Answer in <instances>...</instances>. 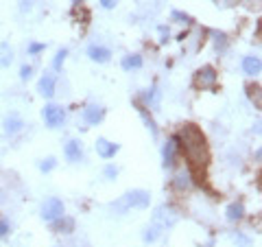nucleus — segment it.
I'll return each mask as SVG.
<instances>
[{"mask_svg": "<svg viewBox=\"0 0 262 247\" xmlns=\"http://www.w3.org/2000/svg\"><path fill=\"white\" fill-rule=\"evenodd\" d=\"M177 140H179V151L184 153L188 169H190V175H201L210 164V149L203 131L196 125H192V122H188L177 134Z\"/></svg>", "mask_w": 262, "mask_h": 247, "instance_id": "obj_1", "label": "nucleus"}, {"mask_svg": "<svg viewBox=\"0 0 262 247\" xmlns=\"http://www.w3.org/2000/svg\"><path fill=\"white\" fill-rule=\"evenodd\" d=\"M149 203H151L149 191L136 188V191H129L125 195H120L118 199L110 205V208H112V212H116V215H125V212H129L131 208H138V210L149 208Z\"/></svg>", "mask_w": 262, "mask_h": 247, "instance_id": "obj_2", "label": "nucleus"}, {"mask_svg": "<svg viewBox=\"0 0 262 247\" xmlns=\"http://www.w3.org/2000/svg\"><path fill=\"white\" fill-rule=\"evenodd\" d=\"M219 84V72L212 68V66H203L194 72V79H192V86L196 90H214Z\"/></svg>", "mask_w": 262, "mask_h": 247, "instance_id": "obj_3", "label": "nucleus"}, {"mask_svg": "<svg viewBox=\"0 0 262 247\" xmlns=\"http://www.w3.org/2000/svg\"><path fill=\"white\" fill-rule=\"evenodd\" d=\"M179 210L173 208V205H160L158 210L153 212V223L155 225H160L162 230H166V228H173L177 221H179Z\"/></svg>", "mask_w": 262, "mask_h": 247, "instance_id": "obj_4", "label": "nucleus"}, {"mask_svg": "<svg viewBox=\"0 0 262 247\" xmlns=\"http://www.w3.org/2000/svg\"><path fill=\"white\" fill-rule=\"evenodd\" d=\"M42 116H44V122L48 129H59L66 122V110L57 103H48L42 112Z\"/></svg>", "mask_w": 262, "mask_h": 247, "instance_id": "obj_5", "label": "nucleus"}, {"mask_svg": "<svg viewBox=\"0 0 262 247\" xmlns=\"http://www.w3.org/2000/svg\"><path fill=\"white\" fill-rule=\"evenodd\" d=\"M63 201L57 199V197H48V199L42 203V219L48 221V223H53V221H57L59 217H63Z\"/></svg>", "mask_w": 262, "mask_h": 247, "instance_id": "obj_6", "label": "nucleus"}, {"mask_svg": "<svg viewBox=\"0 0 262 247\" xmlns=\"http://www.w3.org/2000/svg\"><path fill=\"white\" fill-rule=\"evenodd\" d=\"M177 153H179V140H177V134H175V136H170L166 140V145H164V149H162V167L173 169L175 162H177Z\"/></svg>", "mask_w": 262, "mask_h": 247, "instance_id": "obj_7", "label": "nucleus"}, {"mask_svg": "<svg viewBox=\"0 0 262 247\" xmlns=\"http://www.w3.org/2000/svg\"><path fill=\"white\" fill-rule=\"evenodd\" d=\"M55 90H57V79H55V75L46 72V75L39 77V81H37V92L42 94L44 98H53V96H55Z\"/></svg>", "mask_w": 262, "mask_h": 247, "instance_id": "obj_8", "label": "nucleus"}, {"mask_svg": "<svg viewBox=\"0 0 262 247\" xmlns=\"http://www.w3.org/2000/svg\"><path fill=\"white\" fill-rule=\"evenodd\" d=\"M103 118H105V108H101V105L90 103L83 108V120L88 125H101Z\"/></svg>", "mask_w": 262, "mask_h": 247, "instance_id": "obj_9", "label": "nucleus"}, {"mask_svg": "<svg viewBox=\"0 0 262 247\" xmlns=\"http://www.w3.org/2000/svg\"><path fill=\"white\" fill-rule=\"evenodd\" d=\"M63 155H66V160L68 162H81L83 160V147H81L79 140H68L63 147Z\"/></svg>", "mask_w": 262, "mask_h": 247, "instance_id": "obj_10", "label": "nucleus"}, {"mask_svg": "<svg viewBox=\"0 0 262 247\" xmlns=\"http://www.w3.org/2000/svg\"><path fill=\"white\" fill-rule=\"evenodd\" d=\"M88 57L96 64H107L112 59V51L107 46H101V44H92L88 46Z\"/></svg>", "mask_w": 262, "mask_h": 247, "instance_id": "obj_11", "label": "nucleus"}, {"mask_svg": "<svg viewBox=\"0 0 262 247\" xmlns=\"http://www.w3.org/2000/svg\"><path fill=\"white\" fill-rule=\"evenodd\" d=\"M118 149H120V147H118V145H114V142H110L107 138H98V140H96V153L101 155L103 160L114 158V155L118 153Z\"/></svg>", "mask_w": 262, "mask_h": 247, "instance_id": "obj_12", "label": "nucleus"}, {"mask_svg": "<svg viewBox=\"0 0 262 247\" xmlns=\"http://www.w3.org/2000/svg\"><path fill=\"white\" fill-rule=\"evenodd\" d=\"M260 70H262V61H260L258 55H247L243 59V72L247 77H258Z\"/></svg>", "mask_w": 262, "mask_h": 247, "instance_id": "obj_13", "label": "nucleus"}, {"mask_svg": "<svg viewBox=\"0 0 262 247\" xmlns=\"http://www.w3.org/2000/svg\"><path fill=\"white\" fill-rule=\"evenodd\" d=\"M136 103V108H138V114L142 116V120H144V125H146V129L153 134V138H158V134H160V129H158V125H155V120H153V116L149 114V110L144 108V105L140 103V101H134Z\"/></svg>", "mask_w": 262, "mask_h": 247, "instance_id": "obj_14", "label": "nucleus"}, {"mask_svg": "<svg viewBox=\"0 0 262 247\" xmlns=\"http://www.w3.org/2000/svg\"><path fill=\"white\" fill-rule=\"evenodd\" d=\"M5 131L9 136H13V134H18V131H22V127H24V120L18 116V114H9V116L5 118Z\"/></svg>", "mask_w": 262, "mask_h": 247, "instance_id": "obj_15", "label": "nucleus"}, {"mask_svg": "<svg viewBox=\"0 0 262 247\" xmlns=\"http://www.w3.org/2000/svg\"><path fill=\"white\" fill-rule=\"evenodd\" d=\"M225 217H227V221H232V223L241 221V219L245 217V205H243V201L229 203V205H227V210H225Z\"/></svg>", "mask_w": 262, "mask_h": 247, "instance_id": "obj_16", "label": "nucleus"}, {"mask_svg": "<svg viewBox=\"0 0 262 247\" xmlns=\"http://www.w3.org/2000/svg\"><path fill=\"white\" fill-rule=\"evenodd\" d=\"M13 64V46L9 42H0V68H9Z\"/></svg>", "mask_w": 262, "mask_h": 247, "instance_id": "obj_17", "label": "nucleus"}, {"mask_svg": "<svg viewBox=\"0 0 262 247\" xmlns=\"http://www.w3.org/2000/svg\"><path fill=\"white\" fill-rule=\"evenodd\" d=\"M53 230H55V232H61V234H70L72 230H75V221L63 215L57 221H53Z\"/></svg>", "mask_w": 262, "mask_h": 247, "instance_id": "obj_18", "label": "nucleus"}, {"mask_svg": "<svg viewBox=\"0 0 262 247\" xmlns=\"http://www.w3.org/2000/svg\"><path fill=\"white\" fill-rule=\"evenodd\" d=\"M192 184V175H190V171H186V173H177V175L173 177V186L177 188V191H188Z\"/></svg>", "mask_w": 262, "mask_h": 247, "instance_id": "obj_19", "label": "nucleus"}, {"mask_svg": "<svg viewBox=\"0 0 262 247\" xmlns=\"http://www.w3.org/2000/svg\"><path fill=\"white\" fill-rule=\"evenodd\" d=\"M142 105H144V108H158V105H160V90L158 88H151V90H146V92L142 94Z\"/></svg>", "mask_w": 262, "mask_h": 247, "instance_id": "obj_20", "label": "nucleus"}, {"mask_svg": "<svg viewBox=\"0 0 262 247\" xmlns=\"http://www.w3.org/2000/svg\"><path fill=\"white\" fill-rule=\"evenodd\" d=\"M122 70H136V68H142V57L140 55H127L125 59L120 61Z\"/></svg>", "mask_w": 262, "mask_h": 247, "instance_id": "obj_21", "label": "nucleus"}, {"mask_svg": "<svg viewBox=\"0 0 262 247\" xmlns=\"http://www.w3.org/2000/svg\"><path fill=\"white\" fill-rule=\"evenodd\" d=\"M247 96L251 98V103H253V108L260 110L262 108V92H260V86H247Z\"/></svg>", "mask_w": 262, "mask_h": 247, "instance_id": "obj_22", "label": "nucleus"}, {"mask_svg": "<svg viewBox=\"0 0 262 247\" xmlns=\"http://www.w3.org/2000/svg\"><path fill=\"white\" fill-rule=\"evenodd\" d=\"M160 234H162V228H160V225H155V223H151L149 228L144 230L142 238H144L146 243H153V241H158V238H160Z\"/></svg>", "mask_w": 262, "mask_h": 247, "instance_id": "obj_23", "label": "nucleus"}, {"mask_svg": "<svg viewBox=\"0 0 262 247\" xmlns=\"http://www.w3.org/2000/svg\"><path fill=\"white\" fill-rule=\"evenodd\" d=\"M212 37H214V48H216V53H223L225 48H227V35H225V33L214 31V33H212Z\"/></svg>", "mask_w": 262, "mask_h": 247, "instance_id": "obj_24", "label": "nucleus"}, {"mask_svg": "<svg viewBox=\"0 0 262 247\" xmlns=\"http://www.w3.org/2000/svg\"><path fill=\"white\" fill-rule=\"evenodd\" d=\"M66 57H68V48H59V51H57V55H55V59H53V70H57V72L61 70Z\"/></svg>", "mask_w": 262, "mask_h": 247, "instance_id": "obj_25", "label": "nucleus"}, {"mask_svg": "<svg viewBox=\"0 0 262 247\" xmlns=\"http://www.w3.org/2000/svg\"><path fill=\"white\" fill-rule=\"evenodd\" d=\"M55 167H57V160L55 158H46L42 164H39V171H42V173H51Z\"/></svg>", "mask_w": 262, "mask_h": 247, "instance_id": "obj_26", "label": "nucleus"}, {"mask_svg": "<svg viewBox=\"0 0 262 247\" xmlns=\"http://www.w3.org/2000/svg\"><path fill=\"white\" fill-rule=\"evenodd\" d=\"M31 77H33V66L22 64V66H20V79H22V81H29Z\"/></svg>", "mask_w": 262, "mask_h": 247, "instance_id": "obj_27", "label": "nucleus"}, {"mask_svg": "<svg viewBox=\"0 0 262 247\" xmlns=\"http://www.w3.org/2000/svg\"><path fill=\"white\" fill-rule=\"evenodd\" d=\"M103 175H105V179H116V177H118V167H114V164H107V167H105V171H103Z\"/></svg>", "mask_w": 262, "mask_h": 247, "instance_id": "obj_28", "label": "nucleus"}, {"mask_svg": "<svg viewBox=\"0 0 262 247\" xmlns=\"http://www.w3.org/2000/svg\"><path fill=\"white\" fill-rule=\"evenodd\" d=\"M46 51V44H39V42H31L29 44V55H39Z\"/></svg>", "mask_w": 262, "mask_h": 247, "instance_id": "obj_29", "label": "nucleus"}, {"mask_svg": "<svg viewBox=\"0 0 262 247\" xmlns=\"http://www.w3.org/2000/svg\"><path fill=\"white\" fill-rule=\"evenodd\" d=\"M241 0H214V5L219 7V9H229V7H236Z\"/></svg>", "mask_w": 262, "mask_h": 247, "instance_id": "obj_30", "label": "nucleus"}, {"mask_svg": "<svg viewBox=\"0 0 262 247\" xmlns=\"http://www.w3.org/2000/svg\"><path fill=\"white\" fill-rule=\"evenodd\" d=\"M33 3H35V0H20V11H22V13L31 11V9H33Z\"/></svg>", "mask_w": 262, "mask_h": 247, "instance_id": "obj_31", "label": "nucleus"}, {"mask_svg": "<svg viewBox=\"0 0 262 247\" xmlns=\"http://www.w3.org/2000/svg\"><path fill=\"white\" fill-rule=\"evenodd\" d=\"M173 18H175V22H190V15H186V13H182V11H173Z\"/></svg>", "mask_w": 262, "mask_h": 247, "instance_id": "obj_32", "label": "nucleus"}, {"mask_svg": "<svg viewBox=\"0 0 262 247\" xmlns=\"http://www.w3.org/2000/svg\"><path fill=\"white\" fill-rule=\"evenodd\" d=\"M11 232V228H9V223H7V221L5 219H0V238H3V236H7V234H9Z\"/></svg>", "mask_w": 262, "mask_h": 247, "instance_id": "obj_33", "label": "nucleus"}, {"mask_svg": "<svg viewBox=\"0 0 262 247\" xmlns=\"http://www.w3.org/2000/svg\"><path fill=\"white\" fill-rule=\"evenodd\" d=\"M98 3H101L103 9H114L118 5V0H98Z\"/></svg>", "mask_w": 262, "mask_h": 247, "instance_id": "obj_34", "label": "nucleus"}, {"mask_svg": "<svg viewBox=\"0 0 262 247\" xmlns=\"http://www.w3.org/2000/svg\"><path fill=\"white\" fill-rule=\"evenodd\" d=\"M160 33H162V42H166V39H168V29L166 27H160Z\"/></svg>", "mask_w": 262, "mask_h": 247, "instance_id": "obj_35", "label": "nucleus"}, {"mask_svg": "<svg viewBox=\"0 0 262 247\" xmlns=\"http://www.w3.org/2000/svg\"><path fill=\"white\" fill-rule=\"evenodd\" d=\"M81 3H83V0H72V5H75V7H77V5H81Z\"/></svg>", "mask_w": 262, "mask_h": 247, "instance_id": "obj_36", "label": "nucleus"}]
</instances>
